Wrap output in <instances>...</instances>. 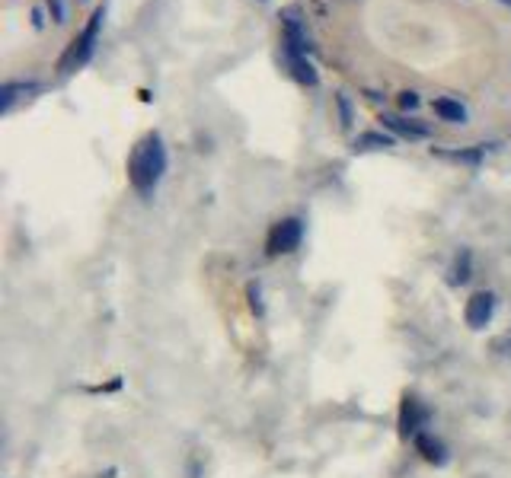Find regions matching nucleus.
<instances>
[{"mask_svg": "<svg viewBox=\"0 0 511 478\" xmlns=\"http://www.w3.org/2000/svg\"><path fill=\"white\" fill-rule=\"evenodd\" d=\"M163 173H167V147L163 137L157 131H151L147 137L137 141V147L131 150L128 159V179L135 185L137 195H153V189L161 185Z\"/></svg>", "mask_w": 511, "mask_h": 478, "instance_id": "nucleus-1", "label": "nucleus"}, {"mask_svg": "<svg viewBox=\"0 0 511 478\" xmlns=\"http://www.w3.org/2000/svg\"><path fill=\"white\" fill-rule=\"evenodd\" d=\"M103 20H106V10L100 7V10H96V13L90 16V26H87V29H84V36L70 42L68 54H64V58H62V70H64V74H70V70H77V68H84V64L90 61L93 42H96V36H100Z\"/></svg>", "mask_w": 511, "mask_h": 478, "instance_id": "nucleus-2", "label": "nucleus"}, {"mask_svg": "<svg viewBox=\"0 0 511 478\" xmlns=\"http://www.w3.org/2000/svg\"><path fill=\"white\" fill-rule=\"evenodd\" d=\"M301 239H304V223L298 217H284V221H278L268 230L266 252L268 255H288V252L298 249Z\"/></svg>", "mask_w": 511, "mask_h": 478, "instance_id": "nucleus-3", "label": "nucleus"}, {"mask_svg": "<svg viewBox=\"0 0 511 478\" xmlns=\"http://www.w3.org/2000/svg\"><path fill=\"white\" fill-rule=\"evenodd\" d=\"M282 42H284V58L288 61H301L307 58V32L304 23L298 20V10H284V32H282Z\"/></svg>", "mask_w": 511, "mask_h": 478, "instance_id": "nucleus-4", "label": "nucleus"}, {"mask_svg": "<svg viewBox=\"0 0 511 478\" xmlns=\"http://www.w3.org/2000/svg\"><path fill=\"white\" fill-rule=\"evenodd\" d=\"M466 326L470 328H482L492 322V316H496V296L489 294V290H480V294H474L470 300H466Z\"/></svg>", "mask_w": 511, "mask_h": 478, "instance_id": "nucleus-5", "label": "nucleus"}, {"mask_svg": "<svg viewBox=\"0 0 511 478\" xmlns=\"http://www.w3.org/2000/svg\"><path fill=\"white\" fill-rule=\"evenodd\" d=\"M425 421H428V411L419 405V399L406 395L403 409H400V433H403V437H416V433H422Z\"/></svg>", "mask_w": 511, "mask_h": 478, "instance_id": "nucleus-6", "label": "nucleus"}, {"mask_svg": "<svg viewBox=\"0 0 511 478\" xmlns=\"http://www.w3.org/2000/svg\"><path fill=\"white\" fill-rule=\"evenodd\" d=\"M416 450L425 456L428 463H435V466L448 463V450H444V443L441 441H432L428 433H416Z\"/></svg>", "mask_w": 511, "mask_h": 478, "instance_id": "nucleus-7", "label": "nucleus"}, {"mask_svg": "<svg viewBox=\"0 0 511 478\" xmlns=\"http://www.w3.org/2000/svg\"><path fill=\"white\" fill-rule=\"evenodd\" d=\"M435 115L450 125H464L466 122V109L460 106L457 99H435Z\"/></svg>", "mask_w": 511, "mask_h": 478, "instance_id": "nucleus-8", "label": "nucleus"}, {"mask_svg": "<svg viewBox=\"0 0 511 478\" xmlns=\"http://www.w3.org/2000/svg\"><path fill=\"white\" fill-rule=\"evenodd\" d=\"M383 125H387L390 131H397V134L412 137V141H419V137H428L425 125H412V122H406V118H393V115H387V118H383Z\"/></svg>", "mask_w": 511, "mask_h": 478, "instance_id": "nucleus-9", "label": "nucleus"}, {"mask_svg": "<svg viewBox=\"0 0 511 478\" xmlns=\"http://www.w3.org/2000/svg\"><path fill=\"white\" fill-rule=\"evenodd\" d=\"M383 147H393V137L381 134V131H367V134L355 137V150L365 153V150H383Z\"/></svg>", "mask_w": 511, "mask_h": 478, "instance_id": "nucleus-10", "label": "nucleus"}, {"mask_svg": "<svg viewBox=\"0 0 511 478\" xmlns=\"http://www.w3.org/2000/svg\"><path fill=\"white\" fill-rule=\"evenodd\" d=\"M470 281V252H460L457 262H454V271H450V284H466Z\"/></svg>", "mask_w": 511, "mask_h": 478, "instance_id": "nucleus-11", "label": "nucleus"}, {"mask_svg": "<svg viewBox=\"0 0 511 478\" xmlns=\"http://www.w3.org/2000/svg\"><path fill=\"white\" fill-rule=\"evenodd\" d=\"M32 90H38V86L36 84H7V86H4V93H0V96H4V112H10V109H13L16 93H32Z\"/></svg>", "mask_w": 511, "mask_h": 478, "instance_id": "nucleus-12", "label": "nucleus"}, {"mask_svg": "<svg viewBox=\"0 0 511 478\" xmlns=\"http://www.w3.org/2000/svg\"><path fill=\"white\" fill-rule=\"evenodd\" d=\"M441 157L448 159H457V163H480L482 159V147H476V150H441Z\"/></svg>", "mask_w": 511, "mask_h": 478, "instance_id": "nucleus-13", "label": "nucleus"}, {"mask_svg": "<svg viewBox=\"0 0 511 478\" xmlns=\"http://www.w3.org/2000/svg\"><path fill=\"white\" fill-rule=\"evenodd\" d=\"M336 106H339V115H342V125H345V128H349V125H351V106H349V96H342V93H339V96H336Z\"/></svg>", "mask_w": 511, "mask_h": 478, "instance_id": "nucleus-14", "label": "nucleus"}, {"mask_svg": "<svg viewBox=\"0 0 511 478\" xmlns=\"http://www.w3.org/2000/svg\"><path fill=\"white\" fill-rule=\"evenodd\" d=\"M419 102H422V99H419V93H416V90L400 93V106H403V109H419Z\"/></svg>", "mask_w": 511, "mask_h": 478, "instance_id": "nucleus-15", "label": "nucleus"}, {"mask_svg": "<svg viewBox=\"0 0 511 478\" xmlns=\"http://www.w3.org/2000/svg\"><path fill=\"white\" fill-rule=\"evenodd\" d=\"M48 10L54 13V23H64V20H68V10H64L62 0H48Z\"/></svg>", "mask_w": 511, "mask_h": 478, "instance_id": "nucleus-16", "label": "nucleus"}, {"mask_svg": "<svg viewBox=\"0 0 511 478\" xmlns=\"http://www.w3.org/2000/svg\"><path fill=\"white\" fill-rule=\"evenodd\" d=\"M32 23H36V29H42V26H45V20H42V10H32Z\"/></svg>", "mask_w": 511, "mask_h": 478, "instance_id": "nucleus-17", "label": "nucleus"}]
</instances>
